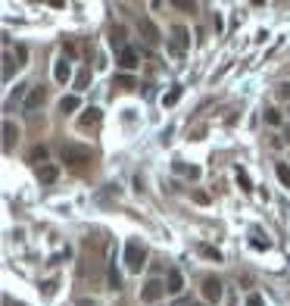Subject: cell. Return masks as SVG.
Masks as SVG:
<instances>
[{
	"label": "cell",
	"instance_id": "cell-1",
	"mask_svg": "<svg viewBox=\"0 0 290 306\" xmlns=\"http://www.w3.org/2000/svg\"><path fill=\"white\" fill-rule=\"evenodd\" d=\"M60 160H63L66 166H75V169H78V166H88V163L94 160V153H91V147H85V144H72V141H69V144L60 147Z\"/></svg>",
	"mask_w": 290,
	"mask_h": 306
},
{
	"label": "cell",
	"instance_id": "cell-2",
	"mask_svg": "<svg viewBox=\"0 0 290 306\" xmlns=\"http://www.w3.org/2000/svg\"><path fill=\"white\" fill-rule=\"evenodd\" d=\"M125 265H128V272H141L147 265V250H144L141 241H128L125 244Z\"/></svg>",
	"mask_w": 290,
	"mask_h": 306
},
{
	"label": "cell",
	"instance_id": "cell-3",
	"mask_svg": "<svg viewBox=\"0 0 290 306\" xmlns=\"http://www.w3.org/2000/svg\"><path fill=\"white\" fill-rule=\"evenodd\" d=\"M169 47H172V53H175V56H184V53H187V47H190V31H187L184 25H175V28H172Z\"/></svg>",
	"mask_w": 290,
	"mask_h": 306
},
{
	"label": "cell",
	"instance_id": "cell-4",
	"mask_svg": "<svg viewBox=\"0 0 290 306\" xmlns=\"http://www.w3.org/2000/svg\"><path fill=\"white\" fill-rule=\"evenodd\" d=\"M165 294H169V291H165V281H159V278H150V281L141 288V300H144V303H150V306H153V303H159Z\"/></svg>",
	"mask_w": 290,
	"mask_h": 306
},
{
	"label": "cell",
	"instance_id": "cell-5",
	"mask_svg": "<svg viewBox=\"0 0 290 306\" xmlns=\"http://www.w3.org/2000/svg\"><path fill=\"white\" fill-rule=\"evenodd\" d=\"M138 28H141V34H144V41H147L150 47H156V44L162 41V34H159V28H156V25H153L150 19H141V22H138Z\"/></svg>",
	"mask_w": 290,
	"mask_h": 306
},
{
	"label": "cell",
	"instance_id": "cell-6",
	"mask_svg": "<svg viewBox=\"0 0 290 306\" xmlns=\"http://www.w3.org/2000/svg\"><path fill=\"white\" fill-rule=\"evenodd\" d=\"M44 100H47V91H44V88H31L22 106H25V112H34V109H41V106H44Z\"/></svg>",
	"mask_w": 290,
	"mask_h": 306
},
{
	"label": "cell",
	"instance_id": "cell-7",
	"mask_svg": "<svg viewBox=\"0 0 290 306\" xmlns=\"http://www.w3.org/2000/svg\"><path fill=\"white\" fill-rule=\"evenodd\" d=\"M203 297L209 300V303H219L222 300V281L219 278H206L203 281Z\"/></svg>",
	"mask_w": 290,
	"mask_h": 306
},
{
	"label": "cell",
	"instance_id": "cell-8",
	"mask_svg": "<svg viewBox=\"0 0 290 306\" xmlns=\"http://www.w3.org/2000/svg\"><path fill=\"white\" fill-rule=\"evenodd\" d=\"M165 291L169 294H181L184 291V275L178 269H169V275H165Z\"/></svg>",
	"mask_w": 290,
	"mask_h": 306
},
{
	"label": "cell",
	"instance_id": "cell-9",
	"mask_svg": "<svg viewBox=\"0 0 290 306\" xmlns=\"http://www.w3.org/2000/svg\"><path fill=\"white\" fill-rule=\"evenodd\" d=\"M16 141H19V128L7 119V122H4V150H13Z\"/></svg>",
	"mask_w": 290,
	"mask_h": 306
},
{
	"label": "cell",
	"instance_id": "cell-10",
	"mask_svg": "<svg viewBox=\"0 0 290 306\" xmlns=\"http://www.w3.org/2000/svg\"><path fill=\"white\" fill-rule=\"evenodd\" d=\"M37 178H41V181H44V184H53V181L60 178V169H56L53 163H44V166H41V169H37Z\"/></svg>",
	"mask_w": 290,
	"mask_h": 306
},
{
	"label": "cell",
	"instance_id": "cell-11",
	"mask_svg": "<svg viewBox=\"0 0 290 306\" xmlns=\"http://www.w3.org/2000/svg\"><path fill=\"white\" fill-rule=\"evenodd\" d=\"M69 75H72V66H69L66 60H60V63L53 66V79H56L60 85H66V82H69Z\"/></svg>",
	"mask_w": 290,
	"mask_h": 306
},
{
	"label": "cell",
	"instance_id": "cell-12",
	"mask_svg": "<svg viewBox=\"0 0 290 306\" xmlns=\"http://www.w3.org/2000/svg\"><path fill=\"white\" fill-rule=\"evenodd\" d=\"M119 66H122V69H134V66H138V50H131V47L122 50V53H119Z\"/></svg>",
	"mask_w": 290,
	"mask_h": 306
},
{
	"label": "cell",
	"instance_id": "cell-13",
	"mask_svg": "<svg viewBox=\"0 0 290 306\" xmlns=\"http://www.w3.org/2000/svg\"><path fill=\"white\" fill-rule=\"evenodd\" d=\"M97 122H100V109L91 106V109H85V116H81L78 125H81V128H91V125H97Z\"/></svg>",
	"mask_w": 290,
	"mask_h": 306
},
{
	"label": "cell",
	"instance_id": "cell-14",
	"mask_svg": "<svg viewBox=\"0 0 290 306\" xmlns=\"http://www.w3.org/2000/svg\"><path fill=\"white\" fill-rule=\"evenodd\" d=\"M109 44H112L119 53H122V50H128V47H125V31H122V28H112V34H109Z\"/></svg>",
	"mask_w": 290,
	"mask_h": 306
},
{
	"label": "cell",
	"instance_id": "cell-15",
	"mask_svg": "<svg viewBox=\"0 0 290 306\" xmlns=\"http://www.w3.org/2000/svg\"><path fill=\"white\" fill-rule=\"evenodd\" d=\"M75 109H78V97L75 94H69V97L60 100V112H75Z\"/></svg>",
	"mask_w": 290,
	"mask_h": 306
},
{
	"label": "cell",
	"instance_id": "cell-16",
	"mask_svg": "<svg viewBox=\"0 0 290 306\" xmlns=\"http://www.w3.org/2000/svg\"><path fill=\"white\" fill-rule=\"evenodd\" d=\"M28 160H31V163H41V166H44V163H47V147H34V150L28 153Z\"/></svg>",
	"mask_w": 290,
	"mask_h": 306
},
{
	"label": "cell",
	"instance_id": "cell-17",
	"mask_svg": "<svg viewBox=\"0 0 290 306\" xmlns=\"http://www.w3.org/2000/svg\"><path fill=\"white\" fill-rule=\"evenodd\" d=\"M88 82H91V69H81V72H78V79H75V88H78V91H85V88H88Z\"/></svg>",
	"mask_w": 290,
	"mask_h": 306
},
{
	"label": "cell",
	"instance_id": "cell-18",
	"mask_svg": "<svg viewBox=\"0 0 290 306\" xmlns=\"http://www.w3.org/2000/svg\"><path fill=\"white\" fill-rule=\"evenodd\" d=\"M106 278H109V288H112V291H119V288H122V278H119V269H115V262L109 265V275H106Z\"/></svg>",
	"mask_w": 290,
	"mask_h": 306
},
{
	"label": "cell",
	"instance_id": "cell-19",
	"mask_svg": "<svg viewBox=\"0 0 290 306\" xmlns=\"http://www.w3.org/2000/svg\"><path fill=\"white\" fill-rule=\"evenodd\" d=\"M275 172H278L281 184H287V187H290V166H287V163H278V169H275Z\"/></svg>",
	"mask_w": 290,
	"mask_h": 306
},
{
	"label": "cell",
	"instance_id": "cell-20",
	"mask_svg": "<svg viewBox=\"0 0 290 306\" xmlns=\"http://www.w3.org/2000/svg\"><path fill=\"white\" fill-rule=\"evenodd\" d=\"M115 88L131 91V88H134V79H131V75H119V79H115Z\"/></svg>",
	"mask_w": 290,
	"mask_h": 306
},
{
	"label": "cell",
	"instance_id": "cell-21",
	"mask_svg": "<svg viewBox=\"0 0 290 306\" xmlns=\"http://www.w3.org/2000/svg\"><path fill=\"white\" fill-rule=\"evenodd\" d=\"M265 122H268V125H281V112L268 106V109H265Z\"/></svg>",
	"mask_w": 290,
	"mask_h": 306
},
{
	"label": "cell",
	"instance_id": "cell-22",
	"mask_svg": "<svg viewBox=\"0 0 290 306\" xmlns=\"http://www.w3.org/2000/svg\"><path fill=\"white\" fill-rule=\"evenodd\" d=\"M237 184H240V190H253L250 187V175H246L243 169H237Z\"/></svg>",
	"mask_w": 290,
	"mask_h": 306
},
{
	"label": "cell",
	"instance_id": "cell-23",
	"mask_svg": "<svg viewBox=\"0 0 290 306\" xmlns=\"http://www.w3.org/2000/svg\"><path fill=\"white\" fill-rule=\"evenodd\" d=\"M178 97H181V88H172L169 94L162 97V103H165V106H172V103H178Z\"/></svg>",
	"mask_w": 290,
	"mask_h": 306
},
{
	"label": "cell",
	"instance_id": "cell-24",
	"mask_svg": "<svg viewBox=\"0 0 290 306\" xmlns=\"http://www.w3.org/2000/svg\"><path fill=\"white\" fill-rule=\"evenodd\" d=\"M200 253H203V256H206V259H216V262H219V259H222V253H219V250H216V247H206V244H203V247H200Z\"/></svg>",
	"mask_w": 290,
	"mask_h": 306
},
{
	"label": "cell",
	"instance_id": "cell-25",
	"mask_svg": "<svg viewBox=\"0 0 290 306\" xmlns=\"http://www.w3.org/2000/svg\"><path fill=\"white\" fill-rule=\"evenodd\" d=\"M178 172H184L187 178H200V169H197V166H181V163H178Z\"/></svg>",
	"mask_w": 290,
	"mask_h": 306
},
{
	"label": "cell",
	"instance_id": "cell-26",
	"mask_svg": "<svg viewBox=\"0 0 290 306\" xmlns=\"http://www.w3.org/2000/svg\"><path fill=\"white\" fill-rule=\"evenodd\" d=\"M10 72H13V56L7 53V56H4V79H10Z\"/></svg>",
	"mask_w": 290,
	"mask_h": 306
},
{
	"label": "cell",
	"instance_id": "cell-27",
	"mask_svg": "<svg viewBox=\"0 0 290 306\" xmlns=\"http://www.w3.org/2000/svg\"><path fill=\"white\" fill-rule=\"evenodd\" d=\"M194 200H197V203H203V206H206V203H209V194H203V190H194Z\"/></svg>",
	"mask_w": 290,
	"mask_h": 306
},
{
	"label": "cell",
	"instance_id": "cell-28",
	"mask_svg": "<svg viewBox=\"0 0 290 306\" xmlns=\"http://www.w3.org/2000/svg\"><path fill=\"white\" fill-rule=\"evenodd\" d=\"M278 94H281V97H284V100H290V82H284V85H281V88H278Z\"/></svg>",
	"mask_w": 290,
	"mask_h": 306
},
{
	"label": "cell",
	"instance_id": "cell-29",
	"mask_svg": "<svg viewBox=\"0 0 290 306\" xmlns=\"http://www.w3.org/2000/svg\"><path fill=\"white\" fill-rule=\"evenodd\" d=\"M246 306H262V297H259V294H253L250 300H246Z\"/></svg>",
	"mask_w": 290,
	"mask_h": 306
},
{
	"label": "cell",
	"instance_id": "cell-30",
	"mask_svg": "<svg viewBox=\"0 0 290 306\" xmlns=\"http://www.w3.org/2000/svg\"><path fill=\"white\" fill-rule=\"evenodd\" d=\"M53 288H56V281H47L44 284V297H53Z\"/></svg>",
	"mask_w": 290,
	"mask_h": 306
},
{
	"label": "cell",
	"instance_id": "cell-31",
	"mask_svg": "<svg viewBox=\"0 0 290 306\" xmlns=\"http://www.w3.org/2000/svg\"><path fill=\"white\" fill-rule=\"evenodd\" d=\"M75 306H97V300H88V297H81V300H78Z\"/></svg>",
	"mask_w": 290,
	"mask_h": 306
},
{
	"label": "cell",
	"instance_id": "cell-32",
	"mask_svg": "<svg viewBox=\"0 0 290 306\" xmlns=\"http://www.w3.org/2000/svg\"><path fill=\"white\" fill-rule=\"evenodd\" d=\"M284 138H290V125H287V131H284Z\"/></svg>",
	"mask_w": 290,
	"mask_h": 306
},
{
	"label": "cell",
	"instance_id": "cell-33",
	"mask_svg": "<svg viewBox=\"0 0 290 306\" xmlns=\"http://www.w3.org/2000/svg\"><path fill=\"white\" fill-rule=\"evenodd\" d=\"M190 306H200V303H190Z\"/></svg>",
	"mask_w": 290,
	"mask_h": 306
},
{
	"label": "cell",
	"instance_id": "cell-34",
	"mask_svg": "<svg viewBox=\"0 0 290 306\" xmlns=\"http://www.w3.org/2000/svg\"><path fill=\"white\" fill-rule=\"evenodd\" d=\"M16 306H22V303H16Z\"/></svg>",
	"mask_w": 290,
	"mask_h": 306
}]
</instances>
